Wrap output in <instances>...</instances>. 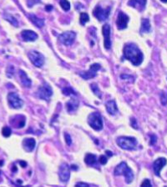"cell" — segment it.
<instances>
[{
  "label": "cell",
  "instance_id": "74e56055",
  "mask_svg": "<svg viewBox=\"0 0 167 187\" xmlns=\"http://www.w3.org/2000/svg\"><path fill=\"white\" fill-rule=\"evenodd\" d=\"M75 187H89L88 184L86 183H83V182H80V183H78V184L75 185Z\"/></svg>",
  "mask_w": 167,
  "mask_h": 187
},
{
  "label": "cell",
  "instance_id": "f1b7e54d",
  "mask_svg": "<svg viewBox=\"0 0 167 187\" xmlns=\"http://www.w3.org/2000/svg\"><path fill=\"white\" fill-rule=\"evenodd\" d=\"M63 94H64V95H67V96H69V95H76V93L74 91V89L71 88V87H66V88H64V89H63Z\"/></svg>",
  "mask_w": 167,
  "mask_h": 187
},
{
  "label": "cell",
  "instance_id": "5b68a950",
  "mask_svg": "<svg viewBox=\"0 0 167 187\" xmlns=\"http://www.w3.org/2000/svg\"><path fill=\"white\" fill-rule=\"evenodd\" d=\"M28 58L30 59L31 63L36 67H42L44 64V57L40 53L32 50L28 54Z\"/></svg>",
  "mask_w": 167,
  "mask_h": 187
},
{
  "label": "cell",
  "instance_id": "8d00e7d4",
  "mask_svg": "<svg viewBox=\"0 0 167 187\" xmlns=\"http://www.w3.org/2000/svg\"><path fill=\"white\" fill-rule=\"evenodd\" d=\"M156 140H157L156 136H155V135H150V144H151V145L155 144V142H156Z\"/></svg>",
  "mask_w": 167,
  "mask_h": 187
},
{
  "label": "cell",
  "instance_id": "8992f818",
  "mask_svg": "<svg viewBox=\"0 0 167 187\" xmlns=\"http://www.w3.org/2000/svg\"><path fill=\"white\" fill-rule=\"evenodd\" d=\"M52 95H53L52 88L47 83H44V84L42 86H40V88L38 89V91H37L38 97L42 99H44V100H49Z\"/></svg>",
  "mask_w": 167,
  "mask_h": 187
},
{
  "label": "cell",
  "instance_id": "3957f363",
  "mask_svg": "<svg viewBox=\"0 0 167 187\" xmlns=\"http://www.w3.org/2000/svg\"><path fill=\"white\" fill-rule=\"evenodd\" d=\"M116 143L123 150H133L136 146L137 140L134 137L121 136L116 140Z\"/></svg>",
  "mask_w": 167,
  "mask_h": 187
},
{
  "label": "cell",
  "instance_id": "836d02e7",
  "mask_svg": "<svg viewBox=\"0 0 167 187\" xmlns=\"http://www.w3.org/2000/svg\"><path fill=\"white\" fill-rule=\"evenodd\" d=\"M131 126H132L133 128H135V129H139V128H138V125H137L136 120H135V118H131Z\"/></svg>",
  "mask_w": 167,
  "mask_h": 187
},
{
  "label": "cell",
  "instance_id": "7a4b0ae2",
  "mask_svg": "<svg viewBox=\"0 0 167 187\" xmlns=\"http://www.w3.org/2000/svg\"><path fill=\"white\" fill-rule=\"evenodd\" d=\"M115 175H123L125 177V181L126 183L130 184L134 180V173L131 170V169L127 166V164L125 162H121L116 166V170H115Z\"/></svg>",
  "mask_w": 167,
  "mask_h": 187
},
{
  "label": "cell",
  "instance_id": "277c9868",
  "mask_svg": "<svg viewBox=\"0 0 167 187\" xmlns=\"http://www.w3.org/2000/svg\"><path fill=\"white\" fill-rule=\"evenodd\" d=\"M88 124L95 130H101L103 128V121L100 114L98 112L90 114L88 117Z\"/></svg>",
  "mask_w": 167,
  "mask_h": 187
},
{
  "label": "cell",
  "instance_id": "1f68e13d",
  "mask_svg": "<svg viewBox=\"0 0 167 187\" xmlns=\"http://www.w3.org/2000/svg\"><path fill=\"white\" fill-rule=\"evenodd\" d=\"M64 138H65L66 144H68V145H70V144H71V143H72V139H71V137H70V135L66 133V134L64 135Z\"/></svg>",
  "mask_w": 167,
  "mask_h": 187
},
{
  "label": "cell",
  "instance_id": "9a60e30c",
  "mask_svg": "<svg viewBox=\"0 0 167 187\" xmlns=\"http://www.w3.org/2000/svg\"><path fill=\"white\" fill-rule=\"evenodd\" d=\"M21 36L25 41H35L38 39V34L32 30H24L22 31Z\"/></svg>",
  "mask_w": 167,
  "mask_h": 187
},
{
  "label": "cell",
  "instance_id": "60d3db41",
  "mask_svg": "<svg viewBox=\"0 0 167 187\" xmlns=\"http://www.w3.org/2000/svg\"><path fill=\"white\" fill-rule=\"evenodd\" d=\"M40 3V2H39V1H36V2H33V1H28L27 4L29 7H31L32 6V4H34V3Z\"/></svg>",
  "mask_w": 167,
  "mask_h": 187
},
{
  "label": "cell",
  "instance_id": "ab89813d",
  "mask_svg": "<svg viewBox=\"0 0 167 187\" xmlns=\"http://www.w3.org/2000/svg\"><path fill=\"white\" fill-rule=\"evenodd\" d=\"M19 164H20V166H21L23 168H25V167H26V166H27V163L24 161V160H20V161H19Z\"/></svg>",
  "mask_w": 167,
  "mask_h": 187
},
{
  "label": "cell",
  "instance_id": "52a82bcc",
  "mask_svg": "<svg viewBox=\"0 0 167 187\" xmlns=\"http://www.w3.org/2000/svg\"><path fill=\"white\" fill-rule=\"evenodd\" d=\"M110 7L107 9H103L100 6H96L95 9L93 10V15L98 19L99 21H104L109 18V13H110Z\"/></svg>",
  "mask_w": 167,
  "mask_h": 187
},
{
  "label": "cell",
  "instance_id": "e0dca14e",
  "mask_svg": "<svg viewBox=\"0 0 167 187\" xmlns=\"http://www.w3.org/2000/svg\"><path fill=\"white\" fill-rule=\"evenodd\" d=\"M25 117L24 115H17L13 117V121H10L15 128H23L25 125Z\"/></svg>",
  "mask_w": 167,
  "mask_h": 187
},
{
  "label": "cell",
  "instance_id": "30bf717a",
  "mask_svg": "<svg viewBox=\"0 0 167 187\" xmlns=\"http://www.w3.org/2000/svg\"><path fill=\"white\" fill-rule=\"evenodd\" d=\"M100 64H93L90 66L89 70L88 71H83L81 73H79V75L82 77L83 79L85 80H89V79H93L94 77L96 76V73L98 70H100Z\"/></svg>",
  "mask_w": 167,
  "mask_h": 187
},
{
  "label": "cell",
  "instance_id": "4dcf8cb0",
  "mask_svg": "<svg viewBox=\"0 0 167 187\" xmlns=\"http://www.w3.org/2000/svg\"><path fill=\"white\" fill-rule=\"evenodd\" d=\"M140 187H152L151 184H150V181L149 180H145L141 183V185H140Z\"/></svg>",
  "mask_w": 167,
  "mask_h": 187
},
{
  "label": "cell",
  "instance_id": "4fadbf2b",
  "mask_svg": "<svg viewBox=\"0 0 167 187\" xmlns=\"http://www.w3.org/2000/svg\"><path fill=\"white\" fill-rule=\"evenodd\" d=\"M128 22H129V17H128L125 13L120 12L117 17V20H116V24L118 27V29L122 30L127 28Z\"/></svg>",
  "mask_w": 167,
  "mask_h": 187
},
{
  "label": "cell",
  "instance_id": "6da1fadb",
  "mask_svg": "<svg viewBox=\"0 0 167 187\" xmlns=\"http://www.w3.org/2000/svg\"><path fill=\"white\" fill-rule=\"evenodd\" d=\"M124 56L125 58L131 61L132 65L138 66L143 61V54L140 49L135 43H128L124 48Z\"/></svg>",
  "mask_w": 167,
  "mask_h": 187
},
{
  "label": "cell",
  "instance_id": "4316f807",
  "mask_svg": "<svg viewBox=\"0 0 167 187\" xmlns=\"http://www.w3.org/2000/svg\"><path fill=\"white\" fill-rule=\"evenodd\" d=\"M89 20V17L88 13H81L79 15V23L82 25H85V23H87Z\"/></svg>",
  "mask_w": 167,
  "mask_h": 187
},
{
  "label": "cell",
  "instance_id": "7bdbcfd3",
  "mask_svg": "<svg viewBox=\"0 0 167 187\" xmlns=\"http://www.w3.org/2000/svg\"><path fill=\"white\" fill-rule=\"evenodd\" d=\"M105 154L108 155V156H109V157H111L113 155V153L111 152V151H109V150H106V151H105Z\"/></svg>",
  "mask_w": 167,
  "mask_h": 187
},
{
  "label": "cell",
  "instance_id": "83f0119b",
  "mask_svg": "<svg viewBox=\"0 0 167 187\" xmlns=\"http://www.w3.org/2000/svg\"><path fill=\"white\" fill-rule=\"evenodd\" d=\"M59 4L64 11H69L70 9V3L69 1L61 0V1H59Z\"/></svg>",
  "mask_w": 167,
  "mask_h": 187
},
{
  "label": "cell",
  "instance_id": "f6af8a7d",
  "mask_svg": "<svg viewBox=\"0 0 167 187\" xmlns=\"http://www.w3.org/2000/svg\"><path fill=\"white\" fill-rule=\"evenodd\" d=\"M12 170L13 171H17V168H16V166H13V169H12Z\"/></svg>",
  "mask_w": 167,
  "mask_h": 187
},
{
  "label": "cell",
  "instance_id": "8fae6325",
  "mask_svg": "<svg viewBox=\"0 0 167 187\" xmlns=\"http://www.w3.org/2000/svg\"><path fill=\"white\" fill-rule=\"evenodd\" d=\"M59 177L62 182H67L70 177V169L66 163H63L59 167Z\"/></svg>",
  "mask_w": 167,
  "mask_h": 187
},
{
  "label": "cell",
  "instance_id": "603a6c76",
  "mask_svg": "<svg viewBox=\"0 0 167 187\" xmlns=\"http://www.w3.org/2000/svg\"><path fill=\"white\" fill-rule=\"evenodd\" d=\"M150 31V24L149 19H143L142 22H141L140 32L141 34H143V33H149Z\"/></svg>",
  "mask_w": 167,
  "mask_h": 187
},
{
  "label": "cell",
  "instance_id": "5bb4252c",
  "mask_svg": "<svg viewBox=\"0 0 167 187\" xmlns=\"http://www.w3.org/2000/svg\"><path fill=\"white\" fill-rule=\"evenodd\" d=\"M165 164H166V159L165 158H159L156 160H155V162L153 164V170H154L155 175L157 176H160L161 170L165 166Z\"/></svg>",
  "mask_w": 167,
  "mask_h": 187
},
{
  "label": "cell",
  "instance_id": "7402d4cb",
  "mask_svg": "<svg viewBox=\"0 0 167 187\" xmlns=\"http://www.w3.org/2000/svg\"><path fill=\"white\" fill-rule=\"evenodd\" d=\"M129 5H131L134 8H136L140 11H142V10L145 9V7H146V1H140V0H132V1H130L128 3Z\"/></svg>",
  "mask_w": 167,
  "mask_h": 187
},
{
  "label": "cell",
  "instance_id": "bcb514c9",
  "mask_svg": "<svg viewBox=\"0 0 167 187\" xmlns=\"http://www.w3.org/2000/svg\"><path fill=\"white\" fill-rule=\"evenodd\" d=\"M17 187H30L29 185H28V186H19V185H17Z\"/></svg>",
  "mask_w": 167,
  "mask_h": 187
},
{
  "label": "cell",
  "instance_id": "7dc6e473",
  "mask_svg": "<svg viewBox=\"0 0 167 187\" xmlns=\"http://www.w3.org/2000/svg\"><path fill=\"white\" fill-rule=\"evenodd\" d=\"M3 165V161H0V166H2Z\"/></svg>",
  "mask_w": 167,
  "mask_h": 187
},
{
  "label": "cell",
  "instance_id": "ffe728a7",
  "mask_svg": "<svg viewBox=\"0 0 167 187\" xmlns=\"http://www.w3.org/2000/svg\"><path fill=\"white\" fill-rule=\"evenodd\" d=\"M78 107H79V100H77L76 99H71L66 103V109L69 112L75 111Z\"/></svg>",
  "mask_w": 167,
  "mask_h": 187
},
{
  "label": "cell",
  "instance_id": "484cf974",
  "mask_svg": "<svg viewBox=\"0 0 167 187\" xmlns=\"http://www.w3.org/2000/svg\"><path fill=\"white\" fill-rule=\"evenodd\" d=\"M90 88H91L92 91L94 92V95H96L98 98H101V92H100V89H99V87H98L97 84L92 83L91 84H90Z\"/></svg>",
  "mask_w": 167,
  "mask_h": 187
},
{
  "label": "cell",
  "instance_id": "f35d334b",
  "mask_svg": "<svg viewBox=\"0 0 167 187\" xmlns=\"http://www.w3.org/2000/svg\"><path fill=\"white\" fill-rule=\"evenodd\" d=\"M120 78H121V79H124V80H127V79H131L132 80H134L133 77L131 76V75H126V74H122Z\"/></svg>",
  "mask_w": 167,
  "mask_h": 187
},
{
  "label": "cell",
  "instance_id": "2e32d148",
  "mask_svg": "<svg viewBox=\"0 0 167 187\" xmlns=\"http://www.w3.org/2000/svg\"><path fill=\"white\" fill-rule=\"evenodd\" d=\"M35 144H36V141L33 138H28L25 139L23 141V146L26 151L28 152H31L33 151L34 147H35Z\"/></svg>",
  "mask_w": 167,
  "mask_h": 187
},
{
  "label": "cell",
  "instance_id": "ee69618b",
  "mask_svg": "<svg viewBox=\"0 0 167 187\" xmlns=\"http://www.w3.org/2000/svg\"><path fill=\"white\" fill-rule=\"evenodd\" d=\"M71 169H72V170H78L77 166H74V165H72V166H71Z\"/></svg>",
  "mask_w": 167,
  "mask_h": 187
},
{
  "label": "cell",
  "instance_id": "cb8c5ba5",
  "mask_svg": "<svg viewBox=\"0 0 167 187\" xmlns=\"http://www.w3.org/2000/svg\"><path fill=\"white\" fill-rule=\"evenodd\" d=\"M85 162L89 166L94 165L96 163V155L93 154H87L85 157Z\"/></svg>",
  "mask_w": 167,
  "mask_h": 187
},
{
  "label": "cell",
  "instance_id": "ac0fdd59",
  "mask_svg": "<svg viewBox=\"0 0 167 187\" xmlns=\"http://www.w3.org/2000/svg\"><path fill=\"white\" fill-rule=\"evenodd\" d=\"M18 73H19V77H20V80H21L22 84L26 88H30L32 82H31L30 79L28 77L27 74L24 70H19Z\"/></svg>",
  "mask_w": 167,
  "mask_h": 187
},
{
  "label": "cell",
  "instance_id": "ba28073f",
  "mask_svg": "<svg viewBox=\"0 0 167 187\" xmlns=\"http://www.w3.org/2000/svg\"><path fill=\"white\" fill-rule=\"evenodd\" d=\"M76 34L73 31H67L59 36V40L65 46H70L75 39Z\"/></svg>",
  "mask_w": 167,
  "mask_h": 187
},
{
  "label": "cell",
  "instance_id": "d6986e66",
  "mask_svg": "<svg viewBox=\"0 0 167 187\" xmlns=\"http://www.w3.org/2000/svg\"><path fill=\"white\" fill-rule=\"evenodd\" d=\"M105 107H106L107 112L111 115L116 114L117 113V111H118V108H117V105H116L115 100H109L105 104Z\"/></svg>",
  "mask_w": 167,
  "mask_h": 187
},
{
  "label": "cell",
  "instance_id": "b9f144b4",
  "mask_svg": "<svg viewBox=\"0 0 167 187\" xmlns=\"http://www.w3.org/2000/svg\"><path fill=\"white\" fill-rule=\"evenodd\" d=\"M53 9V6L52 5H47L45 7V10L46 11H51Z\"/></svg>",
  "mask_w": 167,
  "mask_h": 187
},
{
  "label": "cell",
  "instance_id": "d6a6232c",
  "mask_svg": "<svg viewBox=\"0 0 167 187\" xmlns=\"http://www.w3.org/2000/svg\"><path fill=\"white\" fill-rule=\"evenodd\" d=\"M161 100L162 104H163V105H165V104H166V97H165V92H161Z\"/></svg>",
  "mask_w": 167,
  "mask_h": 187
},
{
  "label": "cell",
  "instance_id": "44dd1931",
  "mask_svg": "<svg viewBox=\"0 0 167 187\" xmlns=\"http://www.w3.org/2000/svg\"><path fill=\"white\" fill-rule=\"evenodd\" d=\"M28 19H30L31 22L33 23V24L36 26L37 28H42V27H44V21L43 20V19H40V18H38L36 15H34V14H28Z\"/></svg>",
  "mask_w": 167,
  "mask_h": 187
},
{
  "label": "cell",
  "instance_id": "f546056e",
  "mask_svg": "<svg viewBox=\"0 0 167 187\" xmlns=\"http://www.w3.org/2000/svg\"><path fill=\"white\" fill-rule=\"evenodd\" d=\"M2 134H3L4 137H9L11 135V134H12V130L8 126H4L3 129H2Z\"/></svg>",
  "mask_w": 167,
  "mask_h": 187
},
{
  "label": "cell",
  "instance_id": "7c38bea8",
  "mask_svg": "<svg viewBox=\"0 0 167 187\" xmlns=\"http://www.w3.org/2000/svg\"><path fill=\"white\" fill-rule=\"evenodd\" d=\"M102 33L104 36V45L106 49L111 48V40H110V27L109 24H105L102 28Z\"/></svg>",
  "mask_w": 167,
  "mask_h": 187
},
{
  "label": "cell",
  "instance_id": "e575fe53",
  "mask_svg": "<svg viewBox=\"0 0 167 187\" xmlns=\"http://www.w3.org/2000/svg\"><path fill=\"white\" fill-rule=\"evenodd\" d=\"M99 161H100V163L101 165H105L107 163L106 156H104V155H100V159H99Z\"/></svg>",
  "mask_w": 167,
  "mask_h": 187
},
{
  "label": "cell",
  "instance_id": "d590c367",
  "mask_svg": "<svg viewBox=\"0 0 167 187\" xmlns=\"http://www.w3.org/2000/svg\"><path fill=\"white\" fill-rule=\"evenodd\" d=\"M11 69V70H9V68L7 69V75L9 77H12L13 74V72H14V68L11 66V69Z\"/></svg>",
  "mask_w": 167,
  "mask_h": 187
},
{
  "label": "cell",
  "instance_id": "d4e9b609",
  "mask_svg": "<svg viewBox=\"0 0 167 187\" xmlns=\"http://www.w3.org/2000/svg\"><path fill=\"white\" fill-rule=\"evenodd\" d=\"M3 17H4V19H6V20H8L11 24L13 25V26H15V27H18V23L13 16L11 15V14H9V13H5V14L3 15Z\"/></svg>",
  "mask_w": 167,
  "mask_h": 187
},
{
  "label": "cell",
  "instance_id": "9c48e42d",
  "mask_svg": "<svg viewBox=\"0 0 167 187\" xmlns=\"http://www.w3.org/2000/svg\"><path fill=\"white\" fill-rule=\"evenodd\" d=\"M8 101L9 105L13 109H20L24 105V102L18 97L16 93H9L8 95Z\"/></svg>",
  "mask_w": 167,
  "mask_h": 187
}]
</instances>
